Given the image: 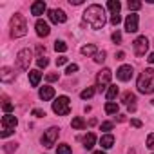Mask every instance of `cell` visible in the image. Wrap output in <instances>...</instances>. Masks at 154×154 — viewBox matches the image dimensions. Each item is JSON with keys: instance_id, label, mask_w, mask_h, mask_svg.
<instances>
[{"instance_id": "cell-12", "label": "cell", "mask_w": 154, "mask_h": 154, "mask_svg": "<svg viewBox=\"0 0 154 154\" xmlns=\"http://www.w3.org/2000/svg\"><path fill=\"white\" fill-rule=\"evenodd\" d=\"M49 20L53 22V24H63L65 20H67V17H65V13L62 11V9H49Z\"/></svg>"}, {"instance_id": "cell-24", "label": "cell", "mask_w": 154, "mask_h": 154, "mask_svg": "<svg viewBox=\"0 0 154 154\" xmlns=\"http://www.w3.org/2000/svg\"><path fill=\"white\" fill-rule=\"evenodd\" d=\"M71 125H72V129H84L85 127V120L82 116H76V118H72Z\"/></svg>"}, {"instance_id": "cell-26", "label": "cell", "mask_w": 154, "mask_h": 154, "mask_svg": "<svg viewBox=\"0 0 154 154\" xmlns=\"http://www.w3.org/2000/svg\"><path fill=\"white\" fill-rule=\"evenodd\" d=\"M118 111H120L118 103H114V102H107V103H105V112H107V114H116Z\"/></svg>"}, {"instance_id": "cell-27", "label": "cell", "mask_w": 154, "mask_h": 154, "mask_svg": "<svg viewBox=\"0 0 154 154\" xmlns=\"http://www.w3.org/2000/svg\"><path fill=\"white\" fill-rule=\"evenodd\" d=\"M54 51H56V53H65V51H67V44L62 42V40H56V42H54Z\"/></svg>"}, {"instance_id": "cell-2", "label": "cell", "mask_w": 154, "mask_h": 154, "mask_svg": "<svg viewBox=\"0 0 154 154\" xmlns=\"http://www.w3.org/2000/svg\"><path fill=\"white\" fill-rule=\"evenodd\" d=\"M136 87L141 94H152L154 93V69H145L140 76H138V82Z\"/></svg>"}, {"instance_id": "cell-13", "label": "cell", "mask_w": 154, "mask_h": 154, "mask_svg": "<svg viewBox=\"0 0 154 154\" xmlns=\"http://www.w3.org/2000/svg\"><path fill=\"white\" fill-rule=\"evenodd\" d=\"M35 29H36V35L38 36H47L49 33H51V29H49V24L45 22V20H36V24H35Z\"/></svg>"}, {"instance_id": "cell-9", "label": "cell", "mask_w": 154, "mask_h": 154, "mask_svg": "<svg viewBox=\"0 0 154 154\" xmlns=\"http://www.w3.org/2000/svg\"><path fill=\"white\" fill-rule=\"evenodd\" d=\"M132 49H134V54L136 56H143L149 49V40L147 36H138L134 42H132Z\"/></svg>"}, {"instance_id": "cell-29", "label": "cell", "mask_w": 154, "mask_h": 154, "mask_svg": "<svg viewBox=\"0 0 154 154\" xmlns=\"http://www.w3.org/2000/svg\"><path fill=\"white\" fill-rule=\"evenodd\" d=\"M56 152H58V154H72V152H71V147H69L67 143H62V145H58Z\"/></svg>"}, {"instance_id": "cell-30", "label": "cell", "mask_w": 154, "mask_h": 154, "mask_svg": "<svg viewBox=\"0 0 154 154\" xmlns=\"http://www.w3.org/2000/svg\"><path fill=\"white\" fill-rule=\"evenodd\" d=\"M93 58H94L96 63H103V62H105V51H98Z\"/></svg>"}, {"instance_id": "cell-17", "label": "cell", "mask_w": 154, "mask_h": 154, "mask_svg": "<svg viewBox=\"0 0 154 154\" xmlns=\"http://www.w3.org/2000/svg\"><path fill=\"white\" fill-rule=\"evenodd\" d=\"M123 102H125V105L129 107L131 112L136 111V96H134L132 93H125V94H123Z\"/></svg>"}, {"instance_id": "cell-31", "label": "cell", "mask_w": 154, "mask_h": 154, "mask_svg": "<svg viewBox=\"0 0 154 154\" xmlns=\"http://www.w3.org/2000/svg\"><path fill=\"white\" fill-rule=\"evenodd\" d=\"M4 150H6L8 154L15 152V150H17V143H6V145H4Z\"/></svg>"}, {"instance_id": "cell-25", "label": "cell", "mask_w": 154, "mask_h": 154, "mask_svg": "<svg viewBox=\"0 0 154 154\" xmlns=\"http://www.w3.org/2000/svg\"><path fill=\"white\" fill-rule=\"evenodd\" d=\"M94 93H96L94 87H87V89H84V91L80 93V98H82V100H89V98L94 96Z\"/></svg>"}, {"instance_id": "cell-6", "label": "cell", "mask_w": 154, "mask_h": 154, "mask_svg": "<svg viewBox=\"0 0 154 154\" xmlns=\"http://www.w3.org/2000/svg\"><path fill=\"white\" fill-rule=\"evenodd\" d=\"M58 134H60V129H58V127H49V129L44 132V136H42V145L47 147V149H51V147L56 143Z\"/></svg>"}, {"instance_id": "cell-34", "label": "cell", "mask_w": 154, "mask_h": 154, "mask_svg": "<svg viewBox=\"0 0 154 154\" xmlns=\"http://www.w3.org/2000/svg\"><path fill=\"white\" fill-rule=\"evenodd\" d=\"M111 38H112V42H114V44H120V42H122V33H120V31H114Z\"/></svg>"}, {"instance_id": "cell-28", "label": "cell", "mask_w": 154, "mask_h": 154, "mask_svg": "<svg viewBox=\"0 0 154 154\" xmlns=\"http://www.w3.org/2000/svg\"><path fill=\"white\" fill-rule=\"evenodd\" d=\"M127 8H129L131 13H132V11H138V9L141 8V2H138V0H129V2H127Z\"/></svg>"}, {"instance_id": "cell-21", "label": "cell", "mask_w": 154, "mask_h": 154, "mask_svg": "<svg viewBox=\"0 0 154 154\" xmlns=\"http://www.w3.org/2000/svg\"><path fill=\"white\" fill-rule=\"evenodd\" d=\"M107 8L112 15H120V9H122V4L118 2V0H109L107 2Z\"/></svg>"}, {"instance_id": "cell-36", "label": "cell", "mask_w": 154, "mask_h": 154, "mask_svg": "<svg viewBox=\"0 0 154 154\" xmlns=\"http://www.w3.org/2000/svg\"><path fill=\"white\" fill-rule=\"evenodd\" d=\"M76 71H78V65H76V63H71V65H67V74H74Z\"/></svg>"}, {"instance_id": "cell-10", "label": "cell", "mask_w": 154, "mask_h": 154, "mask_svg": "<svg viewBox=\"0 0 154 154\" xmlns=\"http://www.w3.org/2000/svg\"><path fill=\"white\" fill-rule=\"evenodd\" d=\"M132 74H134V69L131 65H122L118 71H116V78L120 82H129L132 78Z\"/></svg>"}, {"instance_id": "cell-11", "label": "cell", "mask_w": 154, "mask_h": 154, "mask_svg": "<svg viewBox=\"0 0 154 154\" xmlns=\"http://www.w3.org/2000/svg\"><path fill=\"white\" fill-rule=\"evenodd\" d=\"M138 22H140V18H138L136 13L127 15V18H125V31L127 33H136L138 31Z\"/></svg>"}, {"instance_id": "cell-14", "label": "cell", "mask_w": 154, "mask_h": 154, "mask_svg": "<svg viewBox=\"0 0 154 154\" xmlns=\"http://www.w3.org/2000/svg\"><path fill=\"white\" fill-rule=\"evenodd\" d=\"M45 11H47V6H45L44 0H36V2H33V6H31V15L40 17V15H44Z\"/></svg>"}, {"instance_id": "cell-23", "label": "cell", "mask_w": 154, "mask_h": 154, "mask_svg": "<svg viewBox=\"0 0 154 154\" xmlns=\"http://www.w3.org/2000/svg\"><path fill=\"white\" fill-rule=\"evenodd\" d=\"M118 93H120V89H118L116 85H109V89H107V100H109V102H112V100H116V96H118Z\"/></svg>"}, {"instance_id": "cell-32", "label": "cell", "mask_w": 154, "mask_h": 154, "mask_svg": "<svg viewBox=\"0 0 154 154\" xmlns=\"http://www.w3.org/2000/svg\"><path fill=\"white\" fill-rule=\"evenodd\" d=\"M147 147H149L150 150H154V132H150V134L147 136Z\"/></svg>"}, {"instance_id": "cell-22", "label": "cell", "mask_w": 154, "mask_h": 154, "mask_svg": "<svg viewBox=\"0 0 154 154\" xmlns=\"http://www.w3.org/2000/svg\"><path fill=\"white\" fill-rule=\"evenodd\" d=\"M80 51H82V54H85V56H91V54L94 56V54L98 53V51H96V45H93V44H89V45H84Z\"/></svg>"}, {"instance_id": "cell-16", "label": "cell", "mask_w": 154, "mask_h": 154, "mask_svg": "<svg viewBox=\"0 0 154 154\" xmlns=\"http://www.w3.org/2000/svg\"><path fill=\"white\" fill-rule=\"evenodd\" d=\"M0 80L2 82H13L15 80V72H13V69L11 67H2L0 69Z\"/></svg>"}, {"instance_id": "cell-15", "label": "cell", "mask_w": 154, "mask_h": 154, "mask_svg": "<svg viewBox=\"0 0 154 154\" xmlns=\"http://www.w3.org/2000/svg\"><path fill=\"white\" fill-rule=\"evenodd\" d=\"M38 96H40V100H44V102H47V100H53V98H54V89H53L51 85H44V87L40 89Z\"/></svg>"}, {"instance_id": "cell-18", "label": "cell", "mask_w": 154, "mask_h": 154, "mask_svg": "<svg viewBox=\"0 0 154 154\" xmlns=\"http://www.w3.org/2000/svg\"><path fill=\"white\" fill-rule=\"evenodd\" d=\"M40 80H42V72H40L38 69L29 71V82H31V85H33V87H38Z\"/></svg>"}, {"instance_id": "cell-44", "label": "cell", "mask_w": 154, "mask_h": 154, "mask_svg": "<svg viewBox=\"0 0 154 154\" xmlns=\"http://www.w3.org/2000/svg\"><path fill=\"white\" fill-rule=\"evenodd\" d=\"M147 60H149V63H154V53H150V54H149V58H147Z\"/></svg>"}, {"instance_id": "cell-37", "label": "cell", "mask_w": 154, "mask_h": 154, "mask_svg": "<svg viewBox=\"0 0 154 154\" xmlns=\"http://www.w3.org/2000/svg\"><path fill=\"white\" fill-rule=\"evenodd\" d=\"M120 22H122V17L120 15H111V24L112 26H118Z\"/></svg>"}, {"instance_id": "cell-8", "label": "cell", "mask_w": 154, "mask_h": 154, "mask_svg": "<svg viewBox=\"0 0 154 154\" xmlns=\"http://www.w3.org/2000/svg\"><path fill=\"white\" fill-rule=\"evenodd\" d=\"M31 58H33V53L29 49L18 51V54H17V67L22 69V71H27L29 69V63H31Z\"/></svg>"}, {"instance_id": "cell-40", "label": "cell", "mask_w": 154, "mask_h": 154, "mask_svg": "<svg viewBox=\"0 0 154 154\" xmlns=\"http://www.w3.org/2000/svg\"><path fill=\"white\" fill-rule=\"evenodd\" d=\"M2 109H4V111H6V114H9V112H11V111H13V103H9V102H6V103H4V105H2Z\"/></svg>"}, {"instance_id": "cell-42", "label": "cell", "mask_w": 154, "mask_h": 154, "mask_svg": "<svg viewBox=\"0 0 154 154\" xmlns=\"http://www.w3.org/2000/svg\"><path fill=\"white\" fill-rule=\"evenodd\" d=\"M131 125H132V127H141V122L136 120V118H132V120H131Z\"/></svg>"}, {"instance_id": "cell-20", "label": "cell", "mask_w": 154, "mask_h": 154, "mask_svg": "<svg viewBox=\"0 0 154 154\" xmlns=\"http://www.w3.org/2000/svg\"><path fill=\"white\" fill-rule=\"evenodd\" d=\"M94 143H96V136H94L93 132H87V134H85V138H84V147L89 150V149H93V147H94Z\"/></svg>"}, {"instance_id": "cell-7", "label": "cell", "mask_w": 154, "mask_h": 154, "mask_svg": "<svg viewBox=\"0 0 154 154\" xmlns=\"http://www.w3.org/2000/svg\"><path fill=\"white\" fill-rule=\"evenodd\" d=\"M111 76H112L111 69H102V71L96 74V87H98V91H105V89H109Z\"/></svg>"}, {"instance_id": "cell-33", "label": "cell", "mask_w": 154, "mask_h": 154, "mask_svg": "<svg viewBox=\"0 0 154 154\" xmlns=\"http://www.w3.org/2000/svg\"><path fill=\"white\" fill-rule=\"evenodd\" d=\"M36 63H38V67L42 69V67H47V63H49V60H47L45 56H40V58L36 60Z\"/></svg>"}, {"instance_id": "cell-19", "label": "cell", "mask_w": 154, "mask_h": 154, "mask_svg": "<svg viewBox=\"0 0 154 154\" xmlns=\"http://www.w3.org/2000/svg\"><path fill=\"white\" fill-rule=\"evenodd\" d=\"M100 145H102L103 149H111V147L114 145V136H112V134H103V136L100 138Z\"/></svg>"}, {"instance_id": "cell-43", "label": "cell", "mask_w": 154, "mask_h": 154, "mask_svg": "<svg viewBox=\"0 0 154 154\" xmlns=\"http://www.w3.org/2000/svg\"><path fill=\"white\" fill-rule=\"evenodd\" d=\"M82 2H84V0H69V4H71V6H80Z\"/></svg>"}, {"instance_id": "cell-38", "label": "cell", "mask_w": 154, "mask_h": 154, "mask_svg": "<svg viewBox=\"0 0 154 154\" xmlns=\"http://www.w3.org/2000/svg\"><path fill=\"white\" fill-rule=\"evenodd\" d=\"M45 80H47V82H56V80H58V72H51V74H47V76H45Z\"/></svg>"}, {"instance_id": "cell-39", "label": "cell", "mask_w": 154, "mask_h": 154, "mask_svg": "<svg viewBox=\"0 0 154 154\" xmlns=\"http://www.w3.org/2000/svg\"><path fill=\"white\" fill-rule=\"evenodd\" d=\"M65 63H67V56H63V54H62V56H58V58H56V65H58V67H60V65H65Z\"/></svg>"}, {"instance_id": "cell-5", "label": "cell", "mask_w": 154, "mask_h": 154, "mask_svg": "<svg viewBox=\"0 0 154 154\" xmlns=\"http://www.w3.org/2000/svg\"><path fill=\"white\" fill-rule=\"evenodd\" d=\"M69 98L67 96H58L54 102H53V111L58 114V116H65L69 114Z\"/></svg>"}, {"instance_id": "cell-46", "label": "cell", "mask_w": 154, "mask_h": 154, "mask_svg": "<svg viewBox=\"0 0 154 154\" xmlns=\"http://www.w3.org/2000/svg\"><path fill=\"white\" fill-rule=\"evenodd\" d=\"M93 154H105L103 150H96V152H93Z\"/></svg>"}, {"instance_id": "cell-4", "label": "cell", "mask_w": 154, "mask_h": 154, "mask_svg": "<svg viewBox=\"0 0 154 154\" xmlns=\"http://www.w3.org/2000/svg\"><path fill=\"white\" fill-rule=\"evenodd\" d=\"M17 125H18L17 116H13V114H4V116H2V131H0V136H2V138L11 136V134L15 132Z\"/></svg>"}, {"instance_id": "cell-41", "label": "cell", "mask_w": 154, "mask_h": 154, "mask_svg": "<svg viewBox=\"0 0 154 154\" xmlns=\"http://www.w3.org/2000/svg\"><path fill=\"white\" fill-rule=\"evenodd\" d=\"M33 114H35L36 118H42V116H45V112H44L42 109H33Z\"/></svg>"}, {"instance_id": "cell-1", "label": "cell", "mask_w": 154, "mask_h": 154, "mask_svg": "<svg viewBox=\"0 0 154 154\" xmlns=\"http://www.w3.org/2000/svg\"><path fill=\"white\" fill-rule=\"evenodd\" d=\"M84 20L93 27V29H102L107 24V17H105V9L98 4H93L85 9L84 13Z\"/></svg>"}, {"instance_id": "cell-45", "label": "cell", "mask_w": 154, "mask_h": 154, "mask_svg": "<svg viewBox=\"0 0 154 154\" xmlns=\"http://www.w3.org/2000/svg\"><path fill=\"white\" fill-rule=\"evenodd\" d=\"M123 58H125V54H123V53H118V54H116V60H123Z\"/></svg>"}, {"instance_id": "cell-35", "label": "cell", "mask_w": 154, "mask_h": 154, "mask_svg": "<svg viewBox=\"0 0 154 154\" xmlns=\"http://www.w3.org/2000/svg\"><path fill=\"white\" fill-rule=\"evenodd\" d=\"M112 127H114V123H112V122H103L100 129H102V131H112Z\"/></svg>"}, {"instance_id": "cell-3", "label": "cell", "mask_w": 154, "mask_h": 154, "mask_svg": "<svg viewBox=\"0 0 154 154\" xmlns=\"http://www.w3.org/2000/svg\"><path fill=\"white\" fill-rule=\"evenodd\" d=\"M26 33H27L26 18H24L20 13L13 15V18H11V36H13V38H20V36H24Z\"/></svg>"}]
</instances>
